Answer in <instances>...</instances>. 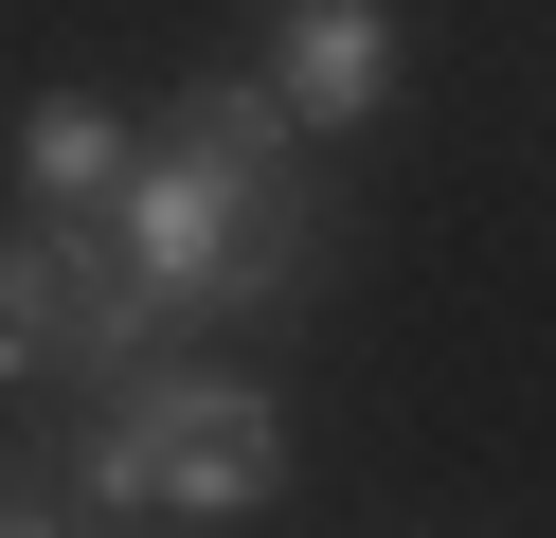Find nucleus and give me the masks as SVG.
<instances>
[{
	"label": "nucleus",
	"mask_w": 556,
	"mask_h": 538,
	"mask_svg": "<svg viewBox=\"0 0 556 538\" xmlns=\"http://www.w3.org/2000/svg\"><path fill=\"white\" fill-rule=\"evenodd\" d=\"M269 485H288V413H269L252 377H162V359H126V377H90V449H73V502L54 521H269Z\"/></svg>",
	"instance_id": "2"
},
{
	"label": "nucleus",
	"mask_w": 556,
	"mask_h": 538,
	"mask_svg": "<svg viewBox=\"0 0 556 538\" xmlns=\"http://www.w3.org/2000/svg\"><path fill=\"white\" fill-rule=\"evenodd\" d=\"M90 215L144 323H269L324 287V198H305V126L269 108V72H198L162 126H126V179Z\"/></svg>",
	"instance_id": "1"
},
{
	"label": "nucleus",
	"mask_w": 556,
	"mask_h": 538,
	"mask_svg": "<svg viewBox=\"0 0 556 538\" xmlns=\"http://www.w3.org/2000/svg\"><path fill=\"white\" fill-rule=\"evenodd\" d=\"M109 179H126V108H109V90L18 108V198H37V215H90Z\"/></svg>",
	"instance_id": "5"
},
{
	"label": "nucleus",
	"mask_w": 556,
	"mask_h": 538,
	"mask_svg": "<svg viewBox=\"0 0 556 538\" xmlns=\"http://www.w3.org/2000/svg\"><path fill=\"white\" fill-rule=\"evenodd\" d=\"M269 108L288 126H377L395 108V0H288L269 18Z\"/></svg>",
	"instance_id": "4"
},
{
	"label": "nucleus",
	"mask_w": 556,
	"mask_h": 538,
	"mask_svg": "<svg viewBox=\"0 0 556 538\" xmlns=\"http://www.w3.org/2000/svg\"><path fill=\"white\" fill-rule=\"evenodd\" d=\"M144 359V287H126L109 215H0V377H126Z\"/></svg>",
	"instance_id": "3"
},
{
	"label": "nucleus",
	"mask_w": 556,
	"mask_h": 538,
	"mask_svg": "<svg viewBox=\"0 0 556 538\" xmlns=\"http://www.w3.org/2000/svg\"><path fill=\"white\" fill-rule=\"evenodd\" d=\"M37 521H54V502H37V466L0 449V538H37Z\"/></svg>",
	"instance_id": "6"
}]
</instances>
